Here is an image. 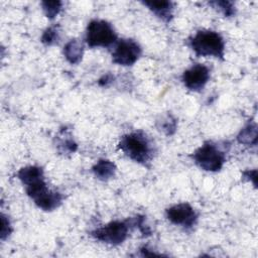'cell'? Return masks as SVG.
<instances>
[{
	"mask_svg": "<svg viewBox=\"0 0 258 258\" xmlns=\"http://www.w3.org/2000/svg\"><path fill=\"white\" fill-rule=\"evenodd\" d=\"M17 176L24 184L28 197L39 209L50 212L61 205L62 196L48 188L41 167L34 165L22 167Z\"/></svg>",
	"mask_w": 258,
	"mask_h": 258,
	"instance_id": "6da1fadb",
	"label": "cell"
},
{
	"mask_svg": "<svg viewBox=\"0 0 258 258\" xmlns=\"http://www.w3.org/2000/svg\"><path fill=\"white\" fill-rule=\"evenodd\" d=\"M118 148L130 159L142 165H147L153 158V143L142 131L123 135L118 143Z\"/></svg>",
	"mask_w": 258,
	"mask_h": 258,
	"instance_id": "7a4b0ae2",
	"label": "cell"
},
{
	"mask_svg": "<svg viewBox=\"0 0 258 258\" xmlns=\"http://www.w3.org/2000/svg\"><path fill=\"white\" fill-rule=\"evenodd\" d=\"M189 45L197 56H215L223 58L225 53L224 38L213 30H200L190 39Z\"/></svg>",
	"mask_w": 258,
	"mask_h": 258,
	"instance_id": "3957f363",
	"label": "cell"
},
{
	"mask_svg": "<svg viewBox=\"0 0 258 258\" xmlns=\"http://www.w3.org/2000/svg\"><path fill=\"white\" fill-rule=\"evenodd\" d=\"M192 159L202 169L215 172L223 167L226 155L216 144L206 142L194 152Z\"/></svg>",
	"mask_w": 258,
	"mask_h": 258,
	"instance_id": "277c9868",
	"label": "cell"
},
{
	"mask_svg": "<svg viewBox=\"0 0 258 258\" xmlns=\"http://www.w3.org/2000/svg\"><path fill=\"white\" fill-rule=\"evenodd\" d=\"M117 40V34L113 26L100 19L92 20L87 27L86 42L90 47H106Z\"/></svg>",
	"mask_w": 258,
	"mask_h": 258,
	"instance_id": "5b68a950",
	"label": "cell"
},
{
	"mask_svg": "<svg viewBox=\"0 0 258 258\" xmlns=\"http://www.w3.org/2000/svg\"><path fill=\"white\" fill-rule=\"evenodd\" d=\"M129 232V224L124 221H113L92 232V236L104 243L119 245L123 243Z\"/></svg>",
	"mask_w": 258,
	"mask_h": 258,
	"instance_id": "8992f818",
	"label": "cell"
},
{
	"mask_svg": "<svg viewBox=\"0 0 258 258\" xmlns=\"http://www.w3.org/2000/svg\"><path fill=\"white\" fill-rule=\"evenodd\" d=\"M142 53L140 45L133 39H121L112 52V60L120 66L134 64Z\"/></svg>",
	"mask_w": 258,
	"mask_h": 258,
	"instance_id": "52a82bcc",
	"label": "cell"
},
{
	"mask_svg": "<svg viewBox=\"0 0 258 258\" xmlns=\"http://www.w3.org/2000/svg\"><path fill=\"white\" fill-rule=\"evenodd\" d=\"M166 218L176 226H180L184 229H190L196 225L198 215L190 205L180 203L166 210Z\"/></svg>",
	"mask_w": 258,
	"mask_h": 258,
	"instance_id": "ba28073f",
	"label": "cell"
},
{
	"mask_svg": "<svg viewBox=\"0 0 258 258\" xmlns=\"http://www.w3.org/2000/svg\"><path fill=\"white\" fill-rule=\"evenodd\" d=\"M210 80V70L202 63H196L182 74V82L184 86L194 92L204 89Z\"/></svg>",
	"mask_w": 258,
	"mask_h": 258,
	"instance_id": "9c48e42d",
	"label": "cell"
},
{
	"mask_svg": "<svg viewBox=\"0 0 258 258\" xmlns=\"http://www.w3.org/2000/svg\"><path fill=\"white\" fill-rule=\"evenodd\" d=\"M143 4L147 6L158 18L164 22H168L172 18L173 3L170 1H143Z\"/></svg>",
	"mask_w": 258,
	"mask_h": 258,
	"instance_id": "30bf717a",
	"label": "cell"
},
{
	"mask_svg": "<svg viewBox=\"0 0 258 258\" xmlns=\"http://www.w3.org/2000/svg\"><path fill=\"white\" fill-rule=\"evenodd\" d=\"M84 44L81 40L74 38L71 39L63 47V55L66 59L72 63L77 64L79 63L84 55Z\"/></svg>",
	"mask_w": 258,
	"mask_h": 258,
	"instance_id": "8fae6325",
	"label": "cell"
},
{
	"mask_svg": "<svg viewBox=\"0 0 258 258\" xmlns=\"http://www.w3.org/2000/svg\"><path fill=\"white\" fill-rule=\"evenodd\" d=\"M116 165L108 159H100L93 166L92 170L95 176L101 180H108L116 173Z\"/></svg>",
	"mask_w": 258,
	"mask_h": 258,
	"instance_id": "7c38bea8",
	"label": "cell"
},
{
	"mask_svg": "<svg viewBox=\"0 0 258 258\" xmlns=\"http://www.w3.org/2000/svg\"><path fill=\"white\" fill-rule=\"evenodd\" d=\"M257 125L256 123L247 124L238 134L237 140L244 145H256L257 143Z\"/></svg>",
	"mask_w": 258,
	"mask_h": 258,
	"instance_id": "4fadbf2b",
	"label": "cell"
},
{
	"mask_svg": "<svg viewBox=\"0 0 258 258\" xmlns=\"http://www.w3.org/2000/svg\"><path fill=\"white\" fill-rule=\"evenodd\" d=\"M157 128L166 135H171L176 130V120L170 114H168L162 117L160 121H157Z\"/></svg>",
	"mask_w": 258,
	"mask_h": 258,
	"instance_id": "5bb4252c",
	"label": "cell"
},
{
	"mask_svg": "<svg viewBox=\"0 0 258 258\" xmlns=\"http://www.w3.org/2000/svg\"><path fill=\"white\" fill-rule=\"evenodd\" d=\"M59 40V30L58 26H50L46 28L41 35V42L45 45H52L57 43Z\"/></svg>",
	"mask_w": 258,
	"mask_h": 258,
	"instance_id": "9a60e30c",
	"label": "cell"
},
{
	"mask_svg": "<svg viewBox=\"0 0 258 258\" xmlns=\"http://www.w3.org/2000/svg\"><path fill=\"white\" fill-rule=\"evenodd\" d=\"M62 2L60 1H42L41 7L45 16L49 19H53L60 11Z\"/></svg>",
	"mask_w": 258,
	"mask_h": 258,
	"instance_id": "2e32d148",
	"label": "cell"
},
{
	"mask_svg": "<svg viewBox=\"0 0 258 258\" xmlns=\"http://www.w3.org/2000/svg\"><path fill=\"white\" fill-rule=\"evenodd\" d=\"M210 4L221 10L222 13L227 17L233 16L235 14V5L231 1H214L210 2Z\"/></svg>",
	"mask_w": 258,
	"mask_h": 258,
	"instance_id": "e0dca14e",
	"label": "cell"
},
{
	"mask_svg": "<svg viewBox=\"0 0 258 258\" xmlns=\"http://www.w3.org/2000/svg\"><path fill=\"white\" fill-rule=\"evenodd\" d=\"M57 148L61 153H73L77 150V143L72 138H61L57 143Z\"/></svg>",
	"mask_w": 258,
	"mask_h": 258,
	"instance_id": "ac0fdd59",
	"label": "cell"
},
{
	"mask_svg": "<svg viewBox=\"0 0 258 258\" xmlns=\"http://www.w3.org/2000/svg\"><path fill=\"white\" fill-rule=\"evenodd\" d=\"M12 232V228L10 225L9 220L6 218V216H4L3 214L1 215V239L5 240Z\"/></svg>",
	"mask_w": 258,
	"mask_h": 258,
	"instance_id": "d6986e66",
	"label": "cell"
},
{
	"mask_svg": "<svg viewBox=\"0 0 258 258\" xmlns=\"http://www.w3.org/2000/svg\"><path fill=\"white\" fill-rule=\"evenodd\" d=\"M256 174H257V170L253 169V170H247L243 172L244 177H248V179H252V182L254 185H256Z\"/></svg>",
	"mask_w": 258,
	"mask_h": 258,
	"instance_id": "ffe728a7",
	"label": "cell"
},
{
	"mask_svg": "<svg viewBox=\"0 0 258 258\" xmlns=\"http://www.w3.org/2000/svg\"><path fill=\"white\" fill-rule=\"evenodd\" d=\"M112 81H113V77H112V75L107 74V75L103 76V77L99 80V85H100V86L105 87V86H108V84H110Z\"/></svg>",
	"mask_w": 258,
	"mask_h": 258,
	"instance_id": "44dd1931",
	"label": "cell"
}]
</instances>
